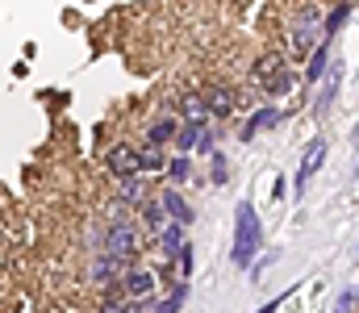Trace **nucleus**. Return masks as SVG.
I'll return each instance as SVG.
<instances>
[{
	"label": "nucleus",
	"mask_w": 359,
	"mask_h": 313,
	"mask_svg": "<svg viewBox=\"0 0 359 313\" xmlns=\"http://www.w3.org/2000/svg\"><path fill=\"white\" fill-rule=\"evenodd\" d=\"M121 197H126V201H138V197H142V193H138V184H134V180H130V184H126V188H121Z\"/></svg>",
	"instance_id": "nucleus-27"
},
{
	"label": "nucleus",
	"mask_w": 359,
	"mask_h": 313,
	"mask_svg": "<svg viewBox=\"0 0 359 313\" xmlns=\"http://www.w3.org/2000/svg\"><path fill=\"white\" fill-rule=\"evenodd\" d=\"M104 163H109L113 180H121V184H130V180L142 176V151H134V146H126V142H117V146L104 155Z\"/></svg>",
	"instance_id": "nucleus-3"
},
{
	"label": "nucleus",
	"mask_w": 359,
	"mask_h": 313,
	"mask_svg": "<svg viewBox=\"0 0 359 313\" xmlns=\"http://www.w3.org/2000/svg\"><path fill=\"white\" fill-rule=\"evenodd\" d=\"M355 305H359V293H355Z\"/></svg>",
	"instance_id": "nucleus-31"
},
{
	"label": "nucleus",
	"mask_w": 359,
	"mask_h": 313,
	"mask_svg": "<svg viewBox=\"0 0 359 313\" xmlns=\"http://www.w3.org/2000/svg\"><path fill=\"white\" fill-rule=\"evenodd\" d=\"M347 17H351V4H339V8H334V13L326 17V38H330V34H334V29H339V25L347 21Z\"/></svg>",
	"instance_id": "nucleus-20"
},
{
	"label": "nucleus",
	"mask_w": 359,
	"mask_h": 313,
	"mask_svg": "<svg viewBox=\"0 0 359 313\" xmlns=\"http://www.w3.org/2000/svg\"><path fill=\"white\" fill-rule=\"evenodd\" d=\"M205 109H209L213 117H226V113L234 109V92H230V88H213V92L205 97Z\"/></svg>",
	"instance_id": "nucleus-13"
},
{
	"label": "nucleus",
	"mask_w": 359,
	"mask_h": 313,
	"mask_svg": "<svg viewBox=\"0 0 359 313\" xmlns=\"http://www.w3.org/2000/svg\"><path fill=\"white\" fill-rule=\"evenodd\" d=\"M100 313H121V305H113V301H109V305H104Z\"/></svg>",
	"instance_id": "nucleus-30"
},
{
	"label": "nucleus",
	"mask_w": 359,
	"mask_h": 313,
	"mask_svg": "<svg viewBox=\"0 0 359 313\" xmlns=\"http://www.w3.org/2000/svg\"><path fill=\"white\" fill-rule=\"evenodd\" d=\"M355 309V293L347 288V293H339V301H334V313H351Z\"/></svg>",
	"instance_id": "nucleus-22"
},
{
	"label": "nucleus",
	"mask_w": 359,
	"mask_h": 313,
	"mask_svg": "<svg viewBox=\"0 0 359 313\" xmlns=\"http://www.w3.org/2000/svg\"><path fill=\"white\" fill-rule=\"evenodd\" d=\"M159 205L168 213V221H176V225H188V221H192V209H188V201L180 197L176 188H168V193L159 197Z\"/></svg>",
	"instance_id": "nucleus-9"
},
{
	"label": "nucleus",
	"mask_w": 359,
	"mask_h": 313,
	"mask_svg": "<svg viewBox=\"0 0 359 313\" xmlns=\"http://www.w3.org/2000/svg\"><path fill=\"white\" fill-rule=\"evenodd\" d=\"M188 172H192L188 155H176V159H168V176H172L176 184H184V180H188Z\"/></svg>",
	"instance_id": "nucleus-18"
},
{
	"label": "nucleus",
	"mask_w": 359,
	"mask_h": 313,
	"mask_svg": "<svg viewBox=\"0 0 359 313\" xmlns=\"http://www.w3.org/2000/svg\"><path fill=\"white\" fill-rule=\"evenodd\" d=\"M322 159H326V138H313V146H305V155H301V172H297V188H305V180L322 167Z\"/></svg>",
	"instance_id": "nucleus-6"
},
{
	"label": "nucleus",
	"mask_w": 359,
	"mask_h": 313,
	"mask_svg": "<svg viewBox=\"0 0 359 313\" xmlns=\"http://www.w3.org/2000/svg\"><path fill=\"white\" fill-rule=\"evenodd\" d=\"M104 255H109L113 263H130V259L138 255V230H134L130 221H117V225L109 230V246H104Z\"/></svg>",
	"instance_id": "nucleus-4"
},
{
	"label": "nucleus",
	"mask_w": 359,
	"mask_h": 313,
	"mask_svg": "<svg viewBox=\"0 0 359 313\" xmlns=\"http://www.w3.org/2000/svg\"><path fill=\"white\" fill-rule=\"evenodd\" d=\"M121 313H142V301H126V305H121Z\"/></svg>",
	"instance_id": "nucleus-29"
},
{
	"label": "nucleus",
	"mask_w": 359,
	"mask_h": 313,
	"mask_svg": "<svg viewBox=\"0 0 359 313\" xmlns=\"http://www.w3.org/2000/svg\"><path fill=\"white\" fill-rule=\"evenodd\" d=\"M176 134H180V121H176V117H159V121L147 130V146H155V151H159V146H163V142H172Z\"/></svg>",
	"instance_id": "nucleus-10"
},
{
	"label": "nucleus",
	"mask_w": 359,
	"mask_h": 313,
	"mask_svg": "<svg viewBox=\"0 0 359 313\" xmlns=\"http://www.w3.org/2000/svg\"><path fill=\"white\" fill-rule=\"evenodd\" d=\"M318 21H322V13H318V8H301L297 29H292V50H309V38H313Z\"/></svg>",
	"instance_id": "nucleus-5"
},
{
	"label": "nucleus",
	"mask_w": 359,
	"mask_h": 313,
	"mask_svg": "<svg viewBox=\"0 0 359 313\" xmlns=\"http://www.w3.org/2000/svg\"><path fill=\"white\" fill-rule=\"evenodd\" d=\"M109 267H113V259H109V255H100V259H96V280H109V276H113Z\"/></svg>",
	"instance_id": "nucleus-25"
},
{
	"label": "nucleus",
	"mask_w": 359,
	"mask_h": 313,
	"mask_svg": "<svg viewBox=\"0 0 359 313\" xmlns=\"http://www.w3.org/2000/svg\"><path fill=\"white\" fill-rule=\"evenodd\" d=\"M280 305H284V297H276V301H268V305H259V309H255V313H276V309H280Z\"/></svg>",
	"instance_id": "nucleus-28"
},
{
	"label": "nucleus",
	"mask_w": 359,
	"mask_h": 313,
	"mask_svg": "<svg viewBox=\"0 0 359 313\" xmlns=\"http://www.w3.org/2000/svg\"><path fill=\"white\" fill-rule=\"evenodd\" d=\"M184 117H188V125H205L209 109H205V101H201V97H188V101H184Z\"/></svg>",
	"instance_id": "nucleus-16"
},
{
	"label": "nucleus",
	"mask_w": 359,
	"mask_h": 313,
	"mask_svg": "<svg viewBox=\"0 0 359 313\" xmlns=\"http://www.w3.org/2000/svg\"><path fill=\"white\" fill-rule=\"evenodd\" d=\"M142 217H147L151 225H159V230L168 225V213H163V205H159V201H151V205H142Z\"/></svg>",
	"instance_id": "nucleus-19"
},
{
	"label": "nucleus",
	"mask_w": 359,
	"mask_h": 313,
	"mask_svg": "<svg viewBox=\"0 0 359 313\" xmlns=\"http://www.w3.org/2000/svg\"><path fill=\"white\" fill-rule=\"evenodd\" d=\"M205 134H209L205 125H180V134H176L180 151H192V146H201V138H205Z\"/></svg>",
	"instance_id": "nucleus-15"
},
{
	"label": "nucleus",
	"mask_w": 359,
	"mask_h": 313,
	"mask_svg": "<svg viewBox=\"0 0 359 313\" xmlns=\"http://www.w3.org/2000/svg\"><path fill=\"white\" fill-rule=\"evenodd\" d=\"M326 71H330V38H322L318 50L309 55V63H305V80L318 84V80H326Z\"/></svg>",
	"instance_id": "nucleus-8"
},
{
	"label": "nucleus",
	"mask_w": 359,
	"mask_h": 313,
	"mask_svg": "<svg viewBox=\"0 0 359 313\" xmlns=\"http://www.w3.org/2000/svg\"><path fill=\"white\" fill-rule=\"evenodd\" d=\"M280 121V109H271V104H264L255 117H247V125H243V142H251L259 130H268V125H276Z\"/></svg>",
	"instance_id": "nucleus-11"
},
{
	"label": "nucleus",
	"mask_w": 359,
	"mask_h": 313,
	"mask_svg": "<svg viewBox=\"0 0 359 313\" xmlns=\"http://www.w3.org/2000/svg\"><path fill=\"white\" fill-rule=\"evenodd\" d=\"M159 167H168V159H163L155 146H147V151H142V172H159Z\"/></svg>",
	"instance_id": "nucleus-21"
},
{
	"label": "nucleus",
	"mask_w": 359,
	"mask_h": 313,
	"mask_svg": "<svg viewBox=\"0 0 359 313\" xmlns=\"http://www.w3.org/2000/svg\"><path fill=\"white\" fill-rule=\"evenodd\" d=\"M259 255V217H255V205H238V217H234V267H251Z\"/></svg>",
	"instance_id": "nucleus-1"
},
{
	"label": "nucleus",
	"mask_w": 359,
	"mask_h": 313,
	"mask_svg": "<svg viewBox=\"0 0 359 313\" xmlns=\"http://www.w3.org/2000/svg\"><path fill=\"white\" fill-rule=\"evenodd\" d=\"M184 301H188V288H184V284H176V288H172V297H168V301H159V309H155V313H180V305H184Z\"/></svg>",
	"instance_id": "nucleus-17"
},
{
	"label": "nucleus",
	"mask_w": 359,
	"mask_h": 313,
	"mask_svg": "<svg viewBox=\"0 0 359 313\" xmlns=\"http://www.w3.org/2000/svg\"><path fill=\"white\" fill-rule=\"evenodd\" d=\"M255 80L268 88L271 97H284V92L292 88V76L284 71V55H280V50H268V55L255 59Z\"/></svg>",
	"instance_id": "nucleus-2"
},
{
	"label": "nucleus",
	"mask_w": 359,
	"mask_h": 313,
	"mask_svg": "<svg viewBox=\"0 0 359 313\" xmlns=\"http://www.w3.org/2000/svg\"><path fill=\"white\" fill-rule=\"evenodd\" d=\"M339 80H343V67H330V71H326V84H322V92L313 97V109H318V113H326V109H330L334 92H339Z\"/></svg>",
	"instance_id": "nucleus-12"
},
{
	"label": "nucleus",
	"mask_w": 359,
	"mask_h": 313,
	"mask_svg": "<svg viewBox=\"0 0 359 313\" xmlns=\"http://www.w3.org/2000/svg\"><path fill=\"white\" fill-rule=\"evenodd\" d=\"M188 272H192V246L180 251V276H188Z\"/></svg>",
	"instance_id": "nucleus-26"
},
{
	"label": "nucleus",
	"mask_w": 359,
	"mask_h": 313,
	"mask_svg": "<svg viewBox=\"0 0 359 313\" xmlns=\"http://www.w3.org/2000/svg\"><path fill=\"white\" fill-rule=\"evenodd\" d=\"M213 167H217V172H213V180H217V184H226V180H230V172H226V159H222L217 151H213Z\"/></svg>",
	"instance_id": "nucleus-23"
},
{
	"label": "nucleus",
	"mask_w": 359,
	"mask_h": 313,
	"mask_svg": "<svg viewBox=\"0 0 359 313\" xmlns=\"http://www.w3.org/2000/svg\"><path fill=\"white\" fill-rule=\"evenodd\" d=\"M271 263H276V255H264V259H255V263H251V267H255V272H251V280H259V276L268 272Z\"/></svg>",
	"instance_id": "nucleus-24"
},
{
	"label": "nucleus",
	"mask_w": 359,
	"mask_h": 313,
	"mask_svg": "<svg viewBox=\"0 0 359 313\" xmlns=\"http://www.w3.org/2000/svg\"><path fill=\"white\" fill-rule=\"evenodd\" d=\"M159 238H163V246H168V255H180V251L188 246V238H184V225H176V221H168Z\"/></svg>",
	"instance_id": "nucleus-14"
},
{
	"label": "nucleus",
	"mask_w": 359,
	"mask_h": 313,
	"mask_svg": "<svg viewBox=\"0 0 359 313\" xmlns=\"http://www.w3.org/2000/svg\"><path fill=\"white\" fill-rule=\"evenodd\" d=\"M121 284H126V293H130V301H142V297H151V293H155V276H151L147 267H130Z\"/></svg>",
	"instance_id": "nucleus-7"
}]
</instances>
